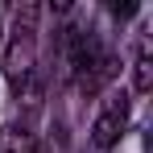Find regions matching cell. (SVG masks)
<instances>
[{"instance_id": "5b68a950", "label": "cell", "mask_w": 153, "mask_h": 153, "mask_svg": "<svg viewBox=\"0 0 153 153\" xmlns=\"http://www.w3.org/2000/svg\"><path fill=\"white\" fill-rule=\"evenodd\" d=\"M0 153H37V141H33L29 128L8 124L4 132H0Z\"/></svg>"}, {"instance_id": "7a4b0ae2", "label": "cell", "mask_w": 153, "mask_h": 153, "mask_svg": "<svg viewBox=\"0 0 153 153\" xmlns=\"http://www.w3.org/2000/svg\"><path fill=\"white\" fill-rule=\"evenodd\" d=\"M33 75H37V8L25 4L17 13V29L4 46V79L13 83L17 95L33 91Z\"/></svg>"}, {"instance_id": "6da1fadb", "label": "cell", "mask_w": 153, "mask_h": 153, "mask_svg": "<svg viewBox=\"0 0 153 153\" xmlns=\"http://www.w3.org/2000/svg\"><path fill=\"white\" fill-rule=\"evenodd\" d=\"M62 50H66V71H71V79H75L87 95H95L103 83L116 75L112 50L100 42V33L87 29V25H71V29H66Z\"/></svg>"}, {"instance_id": "277c9868", "label": "cell", "mask_w": 153, "mask_h": 153, "mask_svg": "<svg viewBox=\"0 0 153 153\" xmlns=\"http://www.w3.org/2000/svg\"><path fill=\"white\" fill-rule=\"evenodd\" d=\"M132 91H137V95L153 91V42H149V33L137 37V54H132Z\"/></svg>"}, {"instance_id": "3957f363", "label": "cell", "mask_w": 153, "mask_h": 153, "mask_svg": "<svg viewBox=\"0 0 153 153\" xmlns=\"http://www.w3.org/2000/svg\"><path fill=\"white\" fill-rule=\"evenodd\" d=\"M128 116H132V100H128V91H112V95L100 103V112H95L91 145H95V149H112V145L124 137Z\"/></svg>"}, {"instance_id": "8992f818", "label": "cell", "mask_w": 153, "mask_h": 153, "mask_svg": "<svg viewBox=\"0 0 153 153\" xmlns=\"http://www.w3.org/2000/svg\"><path fill=\"white\" fill-rule=\"evenodd\" d=\"M0 37H4V21H0Z\"/></svg>"}]
</instances>
